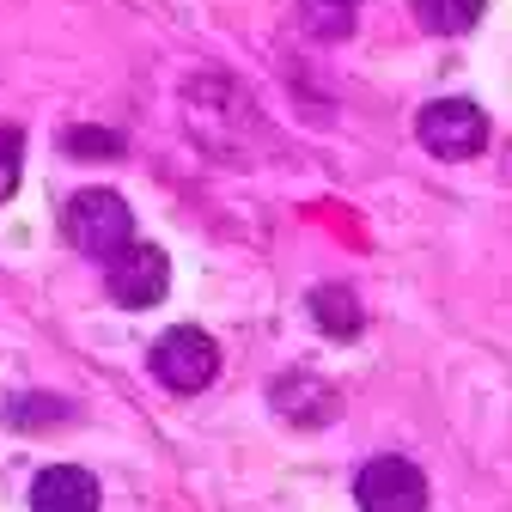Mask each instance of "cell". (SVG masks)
Returning <instances> with one entry per match:
<instances>
[{
  "mask_svg": "<svg viewBox=\"0 0 512 512\" xmlns=\"http://www.w3.org/2000/svg\"><path fill=\"white\" fill-rule=\"evenodd\" d=\"M68 238H74L80 256L110 263V256H122L128 244H135V214H128V202L116 196V189H80V196L68 202Z\"/></svg>",
  "mask_w": 512,
  "mask_h": 512,
  "instance_id": "1",
  "label": "cell"
},
{
  "mask_svg": "<svg viewBox=\"0 0 512 512\" xmlns=\"http://www.w3.org/2000/svg\"><path fill=\"white\" fill-rule=\"evenodd\" d=\"M147 366H153L159 384H171V391L189 397V391H202V384H214V372H220V348H214V336H202L196 324H177V330H165V336L153 342Z\"/></svg>",
  "mask_w": 512,
  "mask_h": 512,
  "instance_id": "2",
  "label": "cell"
},
{
  "mask_svg": "<svg viewBox=\"0 0 512 512\" xmlns=\"http://www.w3.org/2000/svg\"><path fill=\"white\" fill-rule=\"evenodd\" d=\"M415 135H421V147L433 159H476L488 147V116L470 98H439V104L421 110Z\"/></svg>",
  "mask_w": 512,
  "mask_h": 512,
  "instance_id": "3",
  "label": "cell"
},
{
  "mask_svg": "<svg viewBox=\"0 0 512 512\" xmlns=\"http://www.w3.org/2000/svg\"><path fill=\"white\" fill-rule=\"evenodd\" d=\"M104 287H110V299H116V305H128V311L159 305V299H165V287H171L165 250H159V244H147V238H135L122 256H110V263H104Z\"/></svg>",
  "mask_w": 512,
  "mask_h": 512,
  "instance_id": "4",
  "label": "cell"
},
{
  "mask_svg": "<svg viewBox=\"0 0 512 512\" xmlns=\"http://www.w3.org/2000/svg\"><path fill=\"white\" fill-rule=\"evenodd\" d=\"M360 512H421L427 506V476L409 458H372L354 482Z\"/></svg>",
  "mask_w": 512,
  "mask_h": 512,
  "instance_id": "5",
  "label": "cell"
},
{
  "mask_svg": "<svg viewBox=\"0 0 512 512\" xmlns=\"http://www.w3.org/2000/svg\"><path fill=\"white\" fill-rule=\"evenodd\" d=\"M31 512H98V482L74 464H55L31 482Z\"/></svg>",
  "mask_w": 512,
  "mask_h": 512,
  "instance_id": "6",
  "label": "cell"
},
{
  "mask_svg": "<svg viewBox=\"0 0 512 512\" xmlns=\"http://www.w3.org/2000/svg\"><path fill=\"white\" fill-rule=\"evenodd\" d=\"M311 317H317V330L336 336V342H354V336H360V299H354V287H342V281L311 287Z\"/></svg>",
  "mask_w": 512,
  "mask_h": 512,
  "instance_id": "7",
  "label": "cell"
},
{
  "mask_svg": "<svg viewBox=\"0 0 512 512\" xmlns=\"http://www.w3.org/2000/svg\"><path fill=\"white\" fill-rule=\"evenodd\" d=\"M415 19L439 37H458L482 19V0H415Z\"/></svg>",
  "mask_w": 512,
  "mask_h": 512,
  "instance_id": "8",
  "label": "cell"
},
{
  "mask_svg": "<svg viewBox=\"0 0 512 512\" xmlns=\"http://www.w3.org/2000/svg\"><path fill=\"white\" fill-rule=\"evenodd\" d=\"M61 147H68L74 159H116V153H122V141L110 135V128H74Z\"/></svg>",
  "mask_w": 512,
  "mask_h": 512,
  "instance_id": "9",
  "label": "cell"
},
{
  "mask_svg": "<svg viewBox=\"0 0 512 512\" xmlns=\"http://www.w3.org/2000/svg\"><path fill=\"white\" fill-rule=\"evenodd\" d=\"M19 165H25V141L13 135V128H0V202L19 189Z\"/></svg>",
  "mask_w": 512,
  "mask_h": 512,
  "instance_id": "10",
  "label": "cell"
}]
</instances>
